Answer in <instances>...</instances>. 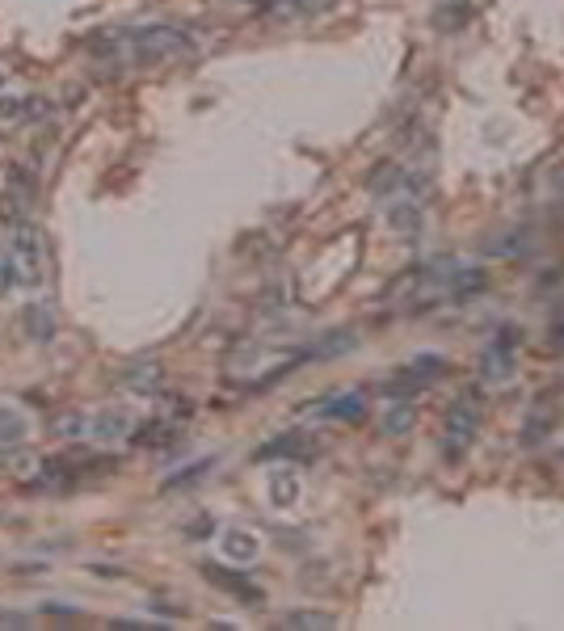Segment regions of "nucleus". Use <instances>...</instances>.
Returning <instances> with one entry per match:
<instances>
[{
	"instance_id": "f257e3e1",
	"label": "nucleus",
	"mask_w": 564,
	"mask_h": 631,
	"mask_svg": "<svg viewBox=\"0 0 564 631\" xmlns=\"http://www.w3.org/2000/svg\"><path fill=\"white\" fill-rule=\"evenodd\" d=\"M93 51H106L118 59V64H135V68L169 64V59H181L190 51V34L181 26L156 22V26H139V30H114L106 38H97Z\"/></svg>"
},
{
	"instance_id": "f03ea898",
	"label": "nucleus",
	"mask_w": 564,
	"mask_h": 631,
	"mask_svg": "<svg viewBox=\"0 0 564 631\" xmlns=\"http://www.w3.org/2000/svg\"><path fill=\"white\" fill-rule=\"evenodd\" d=\"M9 270H13V282H26V287H34V282L43 278V232H38L34 223H13Z\"/></svg>"
},
{
	"instance_id": "7ed1b4c3",
	"label": "nucleus",
	"mask_w": 564,
	"mask_h": 631,
	"mask_svg": "<svg viewBox=\"0 0 564 631\" xmlns=\"http://www.w3.org/2000/svg\"><path fill=\"white\" fill-rule=\"evenodd\" d=\"M476 434H480V404H476V396H459L447 413V455L463 459L468 446L476 442Z\"/></svg>"
},
{
	"instance_id": "20e7f679",
	"label": "nucleus",
	"mask_w": 564,
	"mask_h": 631,
	"mask_svg": "<svg viewBox=\"0 0 564 631\" xmlns=\"http://www.w3.org/2000/svg\"><path fill=\"white\" fill-rule=\"evenodd\" d=\"M362 392H341V396H333L325 409H320V417H333V421H354V417H362Z\"/></svg>"
},
{
	"instance_id": "39448f33",
	"label": "nucleus",
	"mask_w": 564,
	"mask_h": 631,
	"mask_svg": "<svg viewBox=\"0 0 564 631\" xmlns=\"http://www.w3.org/2000/svg\"><path fill=\"white\" fill-rule=\"evenodd\" d=\"M219 547H224V556H228L232 564H249V560L257 556V539H253L249 531H228Z\"/></svg>"
},
{
	"instance_id": "423d86ee",
	"label": "nucleus",
	"mask_w": 564,
	"mask_h": 631,
	"mask_svg": "<svg viewBox=\"0 0 564 631\" xmlns=\"http://www.w3.org/2000/svg\"><path fill=\"white\" fill-rule=\"evenodd\" d=\"M329 0H266V9L270 17H308V13H316V9H325Z\"/></svg>"
},
{
	"instance_id": "0eeeda50",
	"label": "nucleus",
	"mask_w": 564,
	"mask_h": 631,
	"mask_svg": "<svg viewBox=\"0 0 564 631\" xmlns=\"http://www.w3.org/2000/svg\"><path fill=\"white\" fill-rule=\"evenodd\" d=\"M417 425V404H392V409L384 413V434L400 438V434H409Z\"/></svg>"
},
{
	"instance_id": "6e6552de",
	"label": "nucleus",
	"mask_w": 564,
	"mask_h": 631,
	"mask_svg": "<svg viewBox=\"0 0 564 631\" xmlns=\"http://www.w3.org/2000/svg\"><path fill=\"white\" fill-rule=\"evenodd\" d=\"M30 425L22 413H13V404H0V442H26Z\"/></svg>"
},
{
	"instance_id": "1a4fd4ad",
	"label": "nucleus",
	"mask_w": 564,
	"mask_h": 631,
	"mask_svg": "<svg viewBox=\"0 0 564 631\" xmlns=\"http://www.w3.org/2000/svg\"><path fill=\"white\" fill-rule=\"evenodd\" d=\"M55 434L59 438H93V417L85 413H64L55 421Z\"/></svg>"
},
{
	"instance_id": "9d476101",
	"label": "nucleus",
	"mask_w": 564,
	"mask_h": 631,
	"mask_svg": "<svg viewBox=\"0 0 564 631\" xmlns=\"http://www.w3.org/2000/svg\"><path fill=\"white\" fill-rule=\"evenodd\" d=\"M506 371H510V341L501 337L493 350L485 354V375H489V379H506Z\"/></svg>"
},
{
	"instance_id": "9b49d317",
	"label": "nucleus",
	"mask_w": 564,
	"mask_h": 631,
	"mask_svg": "<svg viewBox=\"0 0 564 631\" xmlns=\"http://www.w3.org/2000/svg\"><path fill=\"white\" fill-rule=\"evenodd\" d=\"M131 430L127 425V417H114V413H106V417H93V438H123Z\"/></svg>"
},
{
	"instance_id": "f8f14e48",
	"label": "nucleus",
	"mask_w": 564,
	"mask_h": 631,
	"mask_svg": "<svg viewBox=\"0 0 564 631\" xmlns=\"http://www.w3.org/2000/svg\"><path fill=\"white\" fill-rule=\"evenodd\" d=\"M282 627H333V619L316 610H295V615H282Z\"/></svg>"
},
{
	"instance_id": "ddd939ff",
	"label": "nucleus",
	"mask_w": 564,
	"mask_h": 631,
	"mask_svg": "<svg viewBox=\"0 0 564 631\" xmlns=\"http://www.w3.org/2000/svg\"><path fill=\"white\" fill-rule=\"evenodd\" d=\"M270 493H274V501H278V505H282V501H291V497H295V480H291V476H274Z\"/></svg>"
},
{
	"instance_id": "4468645a",
	"label": "nucleus",
	"mask_w": 564,
	"mask_h": 631,
	"mask_svg": "<svg viewBox=\"0 0 564 631\" xmlns=\"http://www.w3.org/2000/svg\"><path fill=\"white\" fill-rule=\"evenodd\" d=\"M9 282H13V270L5 266V261H0V295H5V291H9Z\"/></svg>"
},
{
	"instance_id": "2eb2a0df",
	"label": "nucleus",
	"mask_w": 564,
	"mask_h": 631,
	"mask_svg": "<svg viewBox=\"0 0 564 631\" xmlns=\"http://www.w3.org/2000/svg\"><path fill=\"white\" fill-rule=\"evenodd\" d=\"M0 97H9V85H5V76H0Z\"/></svg>"
}]
</instances>
